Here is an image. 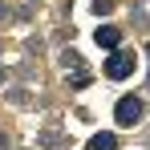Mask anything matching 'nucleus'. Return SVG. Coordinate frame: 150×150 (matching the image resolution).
I'll use <instances>...</instances> for the list:
<instances>
[{"mask_svg": "<svg viewBox=\"0 0 150 150\" xmlns=\"http://www.w3.org/2000/svg\"><path fill=\"white\" fill-rule=\"evenodd\" d=\"M114 118H118V126H122V130L138 126L142 118H146V101L134 98V93H126V98H118V105H114Z\"/></svg>", "mask_w": 150, "mask_h": 150, "instance_id": "1", "label": "nucleus"}, {"mask_svg": "<svg viewBox=\"0 0 150 150\" xmlns=\"http://www.w3.org/2000/svg\"><path fill=\"white\" fill-rule=\"evenodd\" d=\"M134 65H138V57L126 49H114L110 57H105V77H114V81H126V77L134 73Z\"/></svg>", "mask_w": 150, "mask_h": 150, "instance_id": "2", "label": "nucleus"}, {"mask_svg": "<svg viewBox=\"0 0 150 150\" xmlns=\"http://www.w3.org/2000/svg\"><path fill=\"white\" fill-rule=\"evenodd\" d=\"M93 41H98L101 49H118V45H122V28L118 25H101L98 33H93Z\"/></svg>", "mask_w": 150, "mask_h": 150, "instance_id": "3", "label": "nucleus"}, {"mask_svg": "<svg viewBox=\"0 0 150 150\" xmlns=\"http://www.w3.org/2000/svg\"><path fill=\"white\" fill-rule=\"evenodd\" d=\"M85 150H118V134H110V130H105V134H93Z\"/></svg>", "mask_w": 150, "mask_h": 150, "instance_id": "4", "label": "nucleus"}, {"mask_svg": "<svg viewBox=\"0 0 150 150\" xmlns=\"http://www.w3.org/2000/svg\"><path fill=\"white\" fill-rule=\"evenodd\" d=\"M89 81H93V77H89V69H73V77H69V85H73V89H85Z\"/></svg>", "mask_w": 150, "mask_h": 150, "instance_id": "5", "label": "nucleus"}, {"mask_svg": "<svg viewBox=\"0 0 150 150\" xmlns=\"http://www.w3.org/2000/svg\"><path fill=\"white\" fill-rule=\"evenodd\" d=\"M61 65H65V69H85V65H81V57H77L73 49H69L65 57H61Z\"/></svg>", "mask_w": 150, "mask_h": 150, "instance_id": "6", "label": "nucleus"}, {"mask_svg": "<svg viewBox=\"0 0 150 150\" xmlns=\"http://www.w3.org/2000/svg\"><path fill=\"white\" fill-rule=\"evenodd\" d=\"M4 146H8V138H4V134H0V150H4Z\"/></svg>", "mask_w": 150, "mask_h": 150, "instance_id": "7", "label": "nucleus"}, {"mask_svg": "<svg viewBox=\"0 0 150 150\" xmlns=\"http://www.w3.org/2000/svg\"><path fill=\"white\" fill-rule=\"evenodd\" d=\"M4 77H8V73H4V69H0V81H4Z\"/></svg>", "mask_w": 150, "mask_h": 150, "instance_id": "8", "label": "nucleus"}]
</instances>
